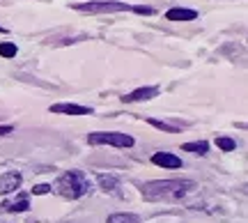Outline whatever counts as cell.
Returning <instances> with one entry per match:
<instances>
[{
	"instance_id": "1",
	"label": "cell",
	"mask_w": 248,
	"mask_h": 223,
	"mask_svg": "<svg viewBox=\"0 0 248 223\" xmlns=\"http://www.w3.org/2000/svg\"><path fill=\"white\" fill-rule=\"evenodd\" d=\"M195 189V182L191 179H152L147 184H142V198L156 203V200H179L186 193H191Z\"/></svg>"
},
{
	"instance_id": "2",
	"label": "cell",
	"mask_w": 248,
	"mask_h": 223,
	"mask_svg": "<svg viewBox=\"0 0 248 223\" xmlns=\"http://www.w3.org/2000/svg\"><path fill=\"white\" fill-rule=\"evenodd\" d=\"M51 189H55V191H58L62 198H67V200H76V198L85 196L90 191V182L80 170H69V173L60 175L58 182H55V187H51Z\"/></svg>"
},
{
	"instance_id": "3",
	"label": "cell",
	"mask_w": 248,
	"mask_h": 223,
	"mask_svg": "<svg viewBox=\"0 0 248 223\" xmlns=\"http://www.w3.org/2000/svg\"><path fill=\"white\" fill-rule=\"evenodd\" d=\"M90 145H113V147H133V138L120 131H94L88 136Z\"/></svg>"
},
{
	"instance_id": "4",
	"label": "cell",
	"mask_w": 248,
	"mask_h": 223,
	"mask_svg": "<svg viewBox=\"0 0 248 223\" xmlns=\"http://www.w3.org/2000/svg\"><path fill=\"white\" fill-rule=\"evenodd\" d=\"M76 12H88V14H106V12H133V5H124V2H76L71 5Z\"/></svg>"
},
{
	"instance_id": "5",
	"label": "cell",
	"mask_w": 248,
	"mask_h": 223,
	"mask_svg": "<svg viewBox=\"0 0 248 223\" xmlns=\"http://www.w3.org/2000/svg\"><path fill=\"white\" fill-rule=\"evenodd\" d=\"M48 111L60 113V115H90L92 113L88 106H78V104H53Z\"/></svg>"
},
{
	"instance_id": "6",
	"label": "cell",
	"mask_w": 248,
	"mask_h": 223,
	"mask_svg": "<svg viewBox=\"0 0 248 223\" xmlns=\"http://www.w3.org/2000/svg\"><path fill=\"white\" fill-rule=\"evenodd\" d=\"M21 182H23V177L18 175V173H2L0 175V193H12V191H16L18 187H21Z\"/></svg>"
},
{
	"instance_id": "7",
	"label": "cell",
	"mask_w": 248,
	"mask_h": 223,
	"mask_svg": "<svg viewBox=\"0 0 248 223\" xmlns=\"http://www.w3.org/2000/svg\"><path fill=\"white\" fill-rule=\"evenodd\" d=\"M159 95V88H138V90H133V92H129V95H124L122 101L124 104H133V101H147V99L152 97H156Z\"/></svg>"
},
{
	"instance_id": "8",
	"label": "cell",
	"mask_w": 248,
	"mask_h": 223,
	"mask_svg": "<svg viewBox=\"0 0 248 223\" xmlns=\"http://www.w3.org/2000/svg\"><path fill=\"white\" fill-rule=\"evenodd\" d=\"M152 163L154 166H161V168H182V159L170 154V152H156L152 157Z\"/></svg>"
},
{
	"instance_id": "9",
	"label": "cell",
	"mask_w": 248,
	"mask_h": 223,
	"mask_svg": "<svg viewBox=\"0 0 248 223\" xmlns=\"http://www.w3.org/2000/svg\"><path fill=\"white\" fill-rule=\"evenodd\" d=\"M166 18L168 21H193V18H198V12L195 9H184V7H172L166 12Z\"/></svg>"
},
{
	"instance_id": "10",
	"label": "cell",
	"mask_w": 248,
	"mask_h": 223,
	"mask_svg": "<svg viewBox=\"0 0 248 223\" xmlns=\"http://www.w3.org/2000/svg\"><path fill=\"white\" fill-rule=\"evenodd\" d=\"M2 209L5 212H26V209H30V200H28V196H18L14 198V200H5L2 203Z\"/></svg>"
},
{
	"instance_id": "11",
	"label": "cell",
	"mask_w": 248,
	"mask_h": 223,
	"mask_svg": "<svg viewBox=\"0 0 248 223\" xmlns=\"http://www.w3.org/2000/svg\"><path fill=\"white\" fill-rule=\"evenodd\" d=\"M184 152H193V154H207L209 152V143L207 141H195V143H184L182 145Z\"/></svg>"
},
{
	"instance_id": "12",
	"label": "cell",
	"mask_w": 248,
	"mask_h": 223,
	"mask_svg": "<svg viewBox=\"0 0 248 223\" xmlns=\"http://www.w3.org/2000/svg\"><path fill=\"white\" fill-rule=\"evenodd\" d=\"M106 223H140V219L136 214H126V212H120V214L108 216Z\"/></svg>"
},
{
	"instance_id": "13",
	"label": "cell",
	"mask_w": 248,
	"mask_h": 223,
	"mask_svg": "<svg viewBox=\"0 0 248 223\" xmlns=\"http://www.w3.org/2000/svg\"><path fill=\"white\" fill-rule=\"evenodd\" d=\"M147 122H150L152 127L161 129V131H168V134H177V131H179L177 125H170V122H161V120H154V117H152V120H147Z\"/></svg>"
},
{
	"instance_id": "14",
	"label": "cell",
	"mask_w": 248,
	"mask_h": 223,
	"mask_svg": "<svg viewBox=\"0 0 248 223\" xmlns=\"http://www.w3.org/2000/svg\"><path fill=\"white\" fill-rule=\"evenodd\" d=\"M97 179L101 189H106V191H115L117 189V177H113V175H99Z\"/></svg>"
},
{
	"instance_id": "15",
	"label": "cell",
	"mask_w": 248,
	"mask_h": 223,
	"mask_svg": "<svg viewBox=\"0 0 248 223\" xmlns=\"http://www.w3.org/2000/svg\"><path fill=\"white\" fill-rule=\"evenodd\" d=\"M216 145H218V150H223V152H232L234 147H237V143H234L232 138H228V136H221V138H216Z\"/></svg>"
},
{
	"instance_id": "16",
	"label": "cell",
	"mask_w": 248,
	"mask_h": 223,
	"mask_svg": "<svg viewBox=\"0 0 248 223\" xmlns=\"http://www.w3.org/2000/svg\"><path fill=\"white\" fill-rule=\"evenodd\" d=\"M14 55H16V44H12V42L0 44V58H14Z\"/></svg>"
},
{
	"instance_id": "17",
	"label": "cell",
	"mask_w": 248,
	"mask_h": 223,
	"mask_svg": "<svg viewBox=\"0 0 248 223\" xmlns=\"http://www.w3.org/2000/svg\"><path fill=\"white\" fill-rule=\"evenodd\" d=\"M48 191H51L48 184H37V187L32 189V193H35V196H44V193H48Z\"/></svg>"
},
{
	"instance_id": "18",
	"label": "cell",
	"mask_w": 248,
	"mask_h": 223,
	"mask_svg": "<svg viewBox=\"0 0 248 223\" xmlns=\"http://www.w3.org/2000/svg\"><path fill=\"white\" fill-rule=\"evenodd\" d=\"M9 131H12V127H9V125L7 127H0V136H7Z\"/></svg>"
},
{
	"instance_id": "19",
	"label": "cell",
	"mask_w": 248,
	"mask_h": 223,
	"mask_svg": "<svg viewBox=\"0 0 248 223\" xmlns=\"http://www.w3.org/2000/svg\"><path fill=\"white\" fill-rule=\"evenodd\" d=\"M0 32H7V30H5V28H0Z\"/></svg>"
}]
</instances>
